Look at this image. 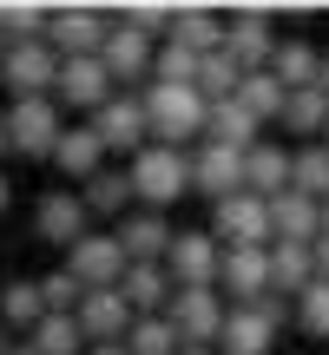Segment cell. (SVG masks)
I'll list each match as a JSON object with an SVG mask.
<instances>
[{"label": "cell", "instance_id": "cell-33", "mask_svg": "<svg viewBox=\"0 0 329 355\" xmlns=\"http://www.w3.org/2000/svg\"><path fill=\"white\" fill-rule=\"evenodd\" d=\"M290 191L329 204V145H296V158H290Z\"/></svg>", "mask_w": 329, "mask_h": 355}, {"label": "cell", "instance_id": "cell-24", "mask_svg": "<svg viewBox=\"0 0 329 355\" xmlns=\"http://www.w3.org/2000/svg\"><path fill=\"white\" fill-rule=\"evenodd\" d=\"M310 283H317V250L310 243H270V296L296 303Z\"/></svg>", "mask_w": 329, "mask_h": 355}, {"label": "cell", "instance_id": "cell-46", "mask_svg": "<svg viewBox=\"0 0 329 355\" xmlns=\"http://www.w3.org/2000/svg\"><path fill=\"white\" fill-rule=\"evenodd\" d=\"M178 355H217V349H178Z\"/></svg>", "mask_w": 329, "mask_h": 355}, {"label": "cell", "instance_id": "cell-4", "mask_svg": "<svg viewBox=\"0 0 329 355\" xmlns=\"http://www.w3.org/2000/svg\"><path fill=\"white\" fill-rule=\"evenodd\" d=\"M106 33H112V13H99V7H53V20H47V46L60 60H99Z\"/></svg>", "mask_w": 329, "mask_h": 355}, {"label": "cell", "instance_id": "cell-18", "mask_svg": "<svg viewBox=\"0 0 329 355\" xmlns=\"http://www.w3.org/2000/svg\"><path fill=\"white\" fill-rule=\"evenodd\" d=\"M112 237H119V250H126V263H164L178 230L164 224V211H132V217L112 224Z\"/></svg>", "mask_w": 329, "mask_h": 355}, {"label": "cell", "instance_id": "cell-28", "mask_svg": "<svg viewBox=\"0 0 329 355\" xmlns=\"http://www.w3.org/2000/svg\"><path fill=\"white\" fill-rule=\"evenodd\" d=\"M0 322H7V336H33L40 322H47V296H40V277H20L0 290Z\"/></svg>", "mask_w": 329, "mask_h": 355}, {"label": "cell", "instance_id": "cell-42", "mask_svg": "<svg viewBox=\"0 0 329 355\" xmlns=\"http://www.w3.org/2000/svg\"><path fill=\"white\" fill-rule=\"evenodd\" d=\"M317 86H323V92H329V53H323V73H317Z\"/></svg>", "mask_w": 329, "mask_h": 355}, {"label": "cell", "instance_id": "cell-13", "mask_svg": "<svg viewBox=\"0 0 329 355\" xmlns=\"http://www.w3.org/2000/svg\"><path fill=\"white\" fill-rule=\"evenodd\" d=\"M217 290H224V303L230 309H251V303H264L270 296V243L264 250H224V263H217Z\"/></svg>", "mask_w": 329, "mask_h": 355}, {"label": "cell", "instance_id": "cell-40", "mask_svg": "<svg viewBox=\"0 0 329 355\" xmlns=\"http://www.w3.org/2000/svg\"><path fill=\"white\" fill-rule=\"evenodd\" d=\"M7 355H40V349L26 343V336H13V343H7Z\"/></svg>", "mask_w": 329, "mask_h": 355}, {"label": "cell", "instance_id": "cell-15", "mask_svg": "<svg viewBox=\"0 0 329 355\" xmlns=\"http://www.w3.org/2000/svg\"><path fill=\"white\" fill-rule=\"evenodd\" d=\"M106 73H112V86H152V60H158V40H145L139 26H126V20H112V33H106Z\"/></svg>", "mask_w": 329, "mask_h": 355}, {"label": "cell", "instance_id": "cell-35", "mask_svg": "<svg viewBox=\"0 0 329 355\" xmlns=\"http://www.w3.org/2000/svg\"><path fill=\"white\" fill-rule=\"evenodd\" d=\"M126 349L132 355H178L185 343H178L171 316H139V322H132V336H126Z\"/></svg>", "mask_w": 329, "mask_h": 355}, {"label": "cell", "instance_id": "cell-2", "mask_svg": "<svg viewBox=\"0 0 329 355\" xmlns=\"http://www.w3.org/2000/svg\"><path fill=\"white\" fill-rule=\"evenodd\" d=\"M126 171H132L139 211H164V204H178L191 191V152H171V145H145Z\"/></svg>", "mask_w": 329, "mask_h": 355}, {"label": "cell", "instance_id": "cell-8", "mask_svg": "<svg viewBox=\"0 0 329 355\" xmlns=\"http://www.w3.org/2000/svg\"><path fill=\"white\" fill-rule=\"evenodd\" d=\"M217 263H224V243L211 230H178L171 250H164V270H171L178 290H217Z\"/></svg>", "mask_w": 329, "mask_h": 355}, {"label": "cell", "instance_id": "cell-37", "mask_svg": "<svg viewBox=\"0 0 329 355\" xmlns=\"http://www.w3.org/2000/svg\"><path fill=\"white\" fill-rule=\"evenodd\" d=\"M290 316H296V329H303V336L329 343V283H323V277H317V283H310V290L290 303Z\"/></svg>", "mask_w": 329, "mask_h": 355}, {"label": "cell", "instance_id": "cell-22", "mask_svg": "<svg viewBox=\"0 0 329 355\" xmlns=\"http://www.w3.org/2000/svg\"><path fill=\"white\" fill-rule=\"evenodd\" d=\"M224 33H230V13H217V7H178V20H171V46H185V53H224Z\"/></svg>", "mask_w": 329, "mask_h": 355}, {"label": "cell", "instance_id": "cell-31", "mask_svg": "<svg viewBox=\"0 0 329 355\" xmlns=\"http://www.w3.org/2000/svg\"><path fill=\"white\" fill-rule=\"evenodd\" d=\"M237 105L257 119V125H283V105H290V92H283L270 73H244V86H237Z\"/></svg>", "mask_w": 329, "mask_h": 355}, {"label": "cell", "instance_id": "cell-21", "mask_svg": "<svg viewBox=\"0 0 329 355\" xmlns=\"http://www.w3.org/2000/svg\"><path fill=\"white\" fill-rule=\"evenodd\" d=\"M290 158H296V145H277V139H264L257 152H244V191L251 198H283L290 191Z\"/></svg>", "mask_w": 329, "mask_h": 355}, {"label": "cell", "instance_id": "cell-43", "mask_svg": "<svg viewBox=\"0 0 329 355\" xmlns=\"http://www.w3.org/2000/svg\"><path fill=\"white\" fill-rule=\"evenodd\" d=\"M0 152H13V145H7V112H0Z\"/></svg>", "mask_w": 329, "mask_h": 355}, {"label": "cell", "instance_id": "cell-48", "mask_svg": "<svg viewBox=\"0 0 329 355\" xmlns=\"http://www.w3.org/2000/svg\"><path fill=\"white\" fill-rule=\"evenodd\" d=\"M0 60H7V40H0Z\"/></svg>", "mask_w": 329, "mask_h": 355}, {"label": "cell", "instance_id": "cell-29", "mask_svg": "<svg viewBox=\"0 0 329 355\" xmlns=\"http://www.w3.org/2000/svg\"><path fill=\"white\" fill-rule=\"evenodd\" d=\"M79 198H86L92 217H112V224H119V217H132V204H139V198H132V171H112V165H106L99 178H86Z\"/></svg>", "mask_w": 329, "mask_h": 355}, {"label": "cell", "instance_id": "cell-20", "mask_svg": "<svg viewBox=\"0 0 329 355\" xmlns=\"http://www.w3.org/2000/svg\"><path fill=\"white\" fill-rule=\"evenodd\" d=\"M323 237V204L303 191H283L270 198V243H317Z\"/></svg>", "mask_w": 329, "mask_h": 355}, {"label": "cell", "instance_id": "cell-25", "mask_svg": "<svg viewBox=\"0 0 329 355\" xmlns=\"http://www.w3.org/2000/svg\"><path fill=\"white\" fill-rule=\"evenodd\" d=\"M204 145H224V152H257V145H264V125H257L237 99H224V105H211V119H204Z\"/></svg>", "mask_w": 329, "mask_h": 355}, {"label": "cell", "instance_id": "cell-9", "mask_svg": "<svg viewBox=\"0 0 329 355\" xmlns=\"http://www.w3.org/2000/svg\"><path fill=\"white\" fill-rule=\"evenodd\" d=\"M66 270L79 277V290H119L132 263H126V250H119L112 230H86V237L66 250Z\"/></svg>", "mask_w": 329, "mask_h": 355}, {"label": "cell", "instance_id": "cell-44", "mask_svg": "<svg viewBox=\"0 0 329 355\" xmlns=\"http://www.w3.org/2000/svg\"><path fill=\"white\" fill-rule=\"evenodd\" d=\"M7 198H13V191H7V171H0V211H7Z\"/></svg>", "mask_w": 329, "mask_h": 355}, {"label": "cell", "instance_id": "cell-5", "mask_svg": "<svg viewBox=\"0 0 329 355\" xmlns=\"http://www.w3.org/2000/svg\"><path fill=\"white\" fill-rule=\"evenodd\" d=\"M164 316H171V329H178V343H185V349H217L230 303H224V290H178Z\"/></svg>", "mask_w": 329, "mask_h": 355}, {"label": "cell", "instance_id": "cell-14", "mask_svg": "<svg viewBox=\"0 0 329 355\" xmlns=\"http://www.w3.org/2000/svg\"><path fill=\"white\" fill-rule=\"evenodd\" d=\"M112 92L119 86L106 73V60H60V86H53V105L60 112H99Z\"/></svg>", "mask_w": 329, "mask_h": 355}, {"label": "cell", "instance_id": "cell-32", "mask_svg": "<svg viewBox=\"0 0 329 355\" xmlns=\"http://www.w3.org/2000/svg\"><path fill=\"white\" fill-rule=\"evenodd\" d=\"M237 86H244V66L230 60V53H204V60H198V92H204V105L237 99Z\"/></svg>", "mask_w": 329, "mask_h": 355}, {"label": "cell", "instance_id": "cell-7", "mask_svg": "<svg viewBox=\"0 0 329 355\" xmlns=\"http://www.w3.org/2000/svg\"><path fill=\"white\" fill-rule=\"evenodd\" d=\"M60 132H66V119H60L53 99H13L7 105V145L20 158H53Z\"/></svg>", "mask_w": 329, "mask_h": 355}, {"label": "cell", "instance_id": "cell-23", "mask_svg": "<svg viewBox=\"0 0 329 355\" xmlns=\"http://www.w3.org/2000/svg\"><path fill=\"white\" fill-rule=\"evenodd\" d=\"M119 296L132 303V316H164L171 296H178V283H171V270H164V263H132L126 283H119Z\"/></svg>", "mask_w": 329, "mask_h": 355}, {"label": "cell", "instance_id": "cell-49", "mask_svg": "<svg viewBox=\"0 0 329 355\" xmlns=\"http://www.w3.org/2000/svg\"><path fill=\"white\" fill-rule=\"evenodd\" d=\"M323 145H329V132H323Z\"/></svg>", "mask_w": 329, "mask_h": 355}, {"label": "cell", "instance_id": "cell-27", "mask_svg": "<svg viewBox=\"0 0 329 355\" xmlns=\"http://www.w3.org/2000/svg\"><path fill=\"white\" fill-rule=\"evenodd\" d=\"M323 73V53L310 46V40H277V60H270V79H277L283 92H310Z\"/></svg>", "mask_w": 329, "mask_h": 355}, {"label": "cell", "instance_id": "cell-11", "mask_svg": "<svg viewBox=\"0 0 329 355\" xmlns=\"http://www.w3.org/2000/svg\"><path fill=\"white\" fill-rule=\"evenodd\" d=\"M0 79H7L13 99H53V86H60V53H53L47 40H33V46H7Z\"/></svg>", "mask_w": 329, "mask_h": 355}, {"label": "cell", "instance_id": "cell-39", "mask_svg": "<svg viewBox=\"0 0 329 355\" xmlns=\"http://www.w3.org/2000/svg\"><path fill=\"white\" fill-rule=\"evenodd\" d=\"M310 250H317V277L329 283V230H323V237H317V243H310Z\"/></svg>", "mask_w": 329, "mask_h": 355}, {"label": "cell", "instance_id": "cell-45", "mask_svg": "<svg viewBox=\"0 0 329 355\" xmlns=\"http://www.w3.org/2000/svg\"><path fill=\"white\" fill-rule=\"evenodd\" d=\"M7 343H13V336H7V322H0V355H7Z\"/></svg>", "mask_w": 329, "mask_h": 355}, {"label": "cell", "instance_id": "cell-6", "mask_svg": "<svg viewBox=\"0 0 329 355\" xmlns=\"http://www.w3.org/2000/svg\"><path fill=\"white\" fill-rule=\"evenodd\" d=\"M92 132H99V145H106V152L139 158L145 145H152V119H145V99H139V92H112V99L92 112Z\"/></svg>", "mask_w": 329, "mask_h": 355}, {"label": "cell", "instance_id": "cell-17", "mask_svg": "<svg viewBox=\"0 0 329 355\" xmlns=\"http://www.w3.org/2000/svg\"><path fill=\"white\" fill-rule=\"evenodd\" d=\"M33 230H40L47 243H60V250H73V243L92 230V211H86V198H79V191H47V198H40V211H33Z\"/></svg>", "mask_w": 329, "mask_h": 355}, {"label": "cell", "instance_id": "cell-1", "mask_svg": "<svg viewBox=\"0 0 329 355\" xmlns=\"http://www.w3.org/2000/svg\"><path fill=\"white\" fill-rule=\"evenodd\" d=\"M145 119H152V145H171V152H198L204 145V119H211V105H204L198 86H145Z\"/></svg>", "mask_w": 329, "mask_h": 355}, {"label": "cell", "instance_id": "cell-19", "mask_svg": "<svg viewBox=\"0 0 329 355\" xmlns=\"http://www.w3.org/2000/svg\"><path fill=\"white\" fill-rule=\"evenodd\" d=\"M191 191H204L211 204L237 198V191H244V152H224V145H198V152H191Z\"/></svg>", "mask_w": 329, "mask_h": 355}, {"label": "cell", "instance_id": "cell-30", "mask_svg": "<svg viewBox=\"0 0 329 355\" xmlns=\"http://www.w3.org/2000/svg\"><path fill=\"white\" fill-rule=\"evenodd\" d=\"M283 132H290L296 145H323V132H329V92L323 86L290 92V105H283Z\"/></svg>", "mask_w": 329, "mask_h": 355}, {"label": "cell", "instance_id": "cell-12", "mask_svg": "<svg viewBox=\"0 0 329 355\" xmlns=\"http://www.w3.org/2000/svg\"><path fill=\"white\" fill-rule=\"evenodd\" d=\"M224 53L244 66V73H270V60H277V13H264V7H244V13H230Z\"/></svg>", "mask_w": 329, "mask_h": 355}, {"label": "cell", "instance_id": "cell-38", "mask_svg": "<svg viewBox=\"0 0 329 355\" xmlns=\"http://www.w3.org/2000/svg\"><path fill=\"white\" fill-rule=\"evenodd\" d=\"M152 79H158V86H198V53H185V46L164 40L158 60H152Z\"/></svg>", "mask_w": 329, "mask_h": 355}, {"label": "cell", "instance_id": "cell-47", "mask_svg": "<svg viewBox=\"0 0 329 355\" xmlns=\"http://www.w3.org/2000/svg\"><path fill=\"white\" fill-rule=\"evenodd\" d=\"M323 230H329V204H323Z\"/></svg>", "mask_w": 329, "mask_h": 355}, {"label": "cell", "instance_id": "cell-41", "mask_svg": "<svg viewBox=\"0 0 329 355\" xmlns=\"http://www.w3.org/2000/svg\"><path fill=\"white\" fill-rule=\"evenodd\" d=\"M86 355H132L126 343H106V349H86Z\"/></svg>", "mask_w": 329, "mask_h": 355}, {"label": "cell", "instance_id": "cell-10", "mask_svg": "<svg viewBox=\"0 0 329 355\" xmlns=\"http://www.w3.org/2000/svg\"><path fill=\"white\" fill-rule=\"evenodd\" d=\"M211 237L224 243V250H264L270 243V204L264 198H251V191H237V198H224V204H211Z\"/></svg>", "mask_w": 329, "mask_h": 355}, {"label": "cell", "instance_id": "cell-34", "mask_svg": "<svg viewBox=\"0 0 329 355\" xmlns=\"http://www.w3.org/2000/svg\"><path fill=\"white\" fill-rule=\"evenodd\" d=\"M47 20H53V7H0V40L7 46H33V40H47Z\"/></svg>", "mask_w": 329, "mask_h": 355}, {"label": "cell", "instance_id": "cell-3", "mask_svg": "<svg viewBox=\"0 0 329 355\" xmlns=\"http://www.w3.org/2000/svg\"><path fill=\"white\" fill-rule=\"evenodd\" d=\"M283 322H290V303H283V296H264V303H251V309H230L224 336H217V355H270Z\"/></svg>", "mask_w": 329, "mask_h": 355}, {"label": "cell", "instance_id": "cell-16", "mask_svg": "<svg viewBox=\"0 0 329 355\" xmlns=\"http://www.w3.org/2000/svg\"><path fill=\"white\" fill-rule=\"evenodd\" d=\"M132 303L119 290H86V303H79V336H86V349H106V343H126L132 336Z\"/></svg>", "mask_w": 329, "mask_h": 355}, {"label": "cell", "instance_id": "cell-26", "mask_svg": "<svg viewBox=\"0 0 329 355\" xmlns=\"http://www.w3.org/2000/svg\"><path fill=\"white\" fill-rule=\"evenodd\" d=\"M53 165H60L66 178H79V184H86V178H99V171H106V145H99V132H92V125H66L60 145H53Z\"/></svg>", "mask_w": 329, "mask_h": 355}, {"label": "cell", "instance_id": "cell-36", "mask_svg": "<svg viewBox=\"0 0 329 355\" xmlns=\"http://www.w3.org/2000/svg\"><path fill=\"white\" fill-rule=\"evenodd\" d=\"M26 343H33L40 355H79V349H86V336H79V316H47Z\"/></svg>", "mask_w": 329, "mask_h": 355}]
</instances>
